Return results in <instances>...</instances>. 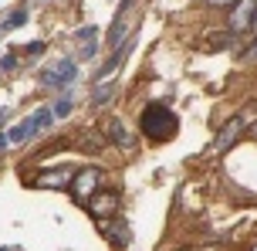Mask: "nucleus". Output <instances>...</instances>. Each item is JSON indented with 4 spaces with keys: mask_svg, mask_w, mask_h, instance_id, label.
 <instances>
[{
    "mask_svg": "<svg viewBox=\"0 0 257 251\" xmlns=\"http://www.w3.org/2000/svg\"><path fill=\"white\" fill-rule=\"evenodd\" d=\"M176 129H180V122L173 116V109H166L163 102H149L142 109V136H149L156 143H166L176 136Z\"/></svg>",
    "mask_w": 257,
    "mask_h": 251,
    "instance_id": "f257e3e1",
    "label": "nucleus"
},
{
    "mask_svg": "<svg viewBox=\"0 0 257 251\" xmlns=\"http://www.w3.org/2000/svg\"><path fill=\"white\" fill-rule=\"evenodd\" d=\"M51 112H48V109H41L38 116H31V119H24L21 122V126H14L11 132H4V136H7V143H24V139H31V136H34V132H41V129H48V126H51Z\"/></svg>",
    "mask_w": 257,
    "mask_h": 251,
    "instance_id": "f03ea898",
    "label": "nucleus"
},
{
    "mask_svg": "<svg viewBox=\"0 0 257 251\" xmlns=\"http://www.w3.org/2000/svg\"><path fill=\"white\" fill-rule=\"evenodd\" d=\"M75 75H78V61L61 58L54 68H44V71H41V81H44L48 89H64L68 81H75Z\"/></svg>",
    "mask_w": 257,
    "mask_h": 251,
    "instance_id": "7ed1b4c3",
    "label": "nucleus"
},
{
    "mask_svg": "<svg viewBox=\"0 0 257 251\" xmlns=\"http://www.w3.org/2000/svg\"><path fill=\"white\" fill-rule=\"evenodd\" d=\"M98 180H102V173H98V170H91V166H88V170H81L75 177V184H71L75 197L81 200V204H85V200H91L95 194H98Z\"/></svg>",
    "mask_w": 257,
    "mask_h": 251,
    "instance_id": "20e7f679",
    "label": "nucleus"
},
{
    "mask_svg": "<svg viewBox=\"0 0 257 251\" xmlns=\"http://www.w3.org/2000/svg\"><path fill=\"white\" fill-rule=\"evenodd\" d=\"M112 211H118V194H95L91 197V214L95 217H112Z\"/></svg>",
    "mask_w": 257,
    "mask_h": 251,
    "instance_id": "39448f33",
    "label": "nucleus"
},
{
    "mask_svg": "<svg viewBox=\"0 0 257 251\" xmlns=\"http://www.w3.org/2000/svg\"><path fill=\"white\" fill-rule=\"evenodd\" d=\"M105 129H108V139H112V143H118L122 149H136V139L128 136V129L122 126V122L108 119V122H105Z\"/></svg>",
    "mask_w": 257,
    "mask_h": 251,
    "instance_id": "423d86ee",
    "label": "nucleus"
},
{
    "mask_svg": "<svg viewBox=\"0 0 257 251\" xmlns=\"http://www.w3.org/2000/svg\"><path fill=\"white\" fill-rule=\"evenodd\" d=\"M240 129H244V119H240V116H233V119L220 129V136H217V143H213V146H217V149H227V146L237 139V132H240Z\"/></svg>",
    "mask_w": 257,
    "mask_h": 251,
    "instance_id": "0eeeda50",
    "label": "nucleus"
},
{
    "mask_svg": "<svg viewBox=\"0 0 257 251\" xmlns=\"http://www.w3.org/2000/svg\"><path fill=\"white\" fill-rule=\"evenodd\" d=\"M247 24H254V0H244L240 11L233 14V31H244Z\"/></svg>",
    "mask_w": 257,
    "mask_h": 251,
    "instance_id": "6e6552de",
    "label": "nucleus"
},
{
    "mask_svg": "<svg viewBox=\"0 0 257 251\" xmlns=\"http://www.w3.org/2000/svg\"><path fill=\"white\" fill-rule=\"evenodd\" d=\"M71 180V173L68 170H58V173H41L38 177V187H64Z\"/></svg>",
    "mask_w": 257,
    "mask_h": 251,
    "instance_id": "1a4fd4ad",
    "label": "nucleus"
},
{
    "mask_svg": "<svg viewBox=\"0 0 257 251\" xmlns=\"http://www.w3.org/2000/svg\"><path fill=\"white\" fill-rule=\"evenodd\" d=\"M125 51H128V44H125V48H118V54H115V58H108V61H105V65H102V71H98V78H108V75H112V71H115V68L118 65H122V58H125Z\"/></svg>",
    "mask_w": 257,
    "mask_h": 251,
    "instance_id": "9d476101",
    "label": "nucleus"
},
{
    "mask_svg": "<svg viewBox=\"0 0 257 251\" xmlns=\"http://www.w3.org/2000/svg\"><path fill=\"white\" fill-rule=\"evenodd\" d=\"M71 109H75V102H71V95H61V99H58V102L51 106V116H58V119H64V116H68Z\"/></svg>",
    "mask_w": 257,
    "mask_h": 251,
    "instance_id": "9b49d317",
    "label": "nucleus"
},
{
    "mask_svg": "<svg viewBox=\"0 0 257 251\" xmlns=\"http://www.w3.org/2000/svg\"><path fill=\"white\" fill-rule=\"evenodd\" d=\"M125 34H128V24H122V21H115V31L108 34V44H112V48H118V44L125 41Z\"/></svg>",
    "mask_w": 257,
    "mask_h": 251,
    "instance_id": "f8f14e48",
    "label": "nucleus"
},
{
    "mask_svg": "<svg viewBox=\"0 0 257 251\" xmlns=\"http://www.w3.org/2000/svg\"><path fill=\"white\" fill-rule=\"evenodd\" d=\"M112 89H115V85H112V81H102V85H98V89H95V95H91V102H95V106H102L105 99H108V95H112Z\"/></svg>",
    "mask_w": 257,
    "mask_h": 251,
    "instance_id": "ddd939ff",
    "label": "nucleus"
},
{
    "mask_svg": "<svg viewBox=\"0 0 257 251\" xmlns=\"http://www.w3.org/2000/svg\"><path fill=\"white\" fill-rule=\"evenodd\" d=\"M75 38L81 41V44H95V38H98V31H95V24H91V27H81V31H78Z\"/></svg>",
    "mask_w": 257,
    "mask_h": 251,
    "instance_id": "4468645a",
    "label": "nucleus"
},
{
    "mask_svg": "<svg viewBox=\"0 0 257 251\" xmlns=\"http://www.w3.org/2000/svg\"><path fill=\"white\" fill-rule=\"evenodd\" d=\"M24 21H27V14H24V11H14L11 17H7V27H21Z\"/></svg>",
    "mask_w": 257,
    "mask_h": 251,
    "instance_id": "2eb2a0df",
    "label": "nucleus"
},
{
    "mask_svg": "<svg viewBox=\"0 0 257 251\" xmlns=\"http://www.w3.org/2000/svg\"><path fill=\"white\" fill-rule=\"evenodd\" d=\"M0 65H4V68H7V71H11V68L17 65V58H14V54H4V58H0Z\"/></svg>",
    "mask_w": 257,
    "mask_h": 251,
    "instance_id": "dca6fc26",
    "label": "nucleus"
},
{
    "mask_svg": "<svg viewBox=\"0 0 257 251\" xmlns=\"http://www.w3.org/2000/svg\"><path fill=\"white\" fill-rule=\"evenodd\" d=\"M206 4H210V7H233L237 0H206Z\"/></svg>",
    "mask_w": 257,
    "mask_h": 251,
    "instance_id": "f3484780",
    "label": "nucleus"
},
{
    "mask_svg": "<svg viewBox=\"0 0 257 251\" xmlns=\"http://www.w3.org/2000/svg\"><path fill=\"white\" fill-rule=\"evenodd\" d=\"M81 58H95V44H85L81 48Z\"/></svg>",
    "mask_w": 257,
    "mask_h": 251,
    "instance_id": "a211bd4d",
    "label": "nucleus"
},
{
    "mask_svg": "<svg viewBox=\"0 0 257 251\" xmlns=\"http://www.w3.org/2000/svg\"><path fill=\"white\" fill-rule=\"evenodd\" d=\"M247 58H254V61H257V41L250 44V48H247Z\"/></svg>",
    "mask_w": 257,
    "mask_h": 251,
    "instance_id": "6ab92c4d",
    "label": "nucleus"
},
{
    "mask_svg": "<svg viewBox=\"0 0 257 251\" xmlns=\"http://www.w3.org/2000/svg\"><path fill=\"white\" fill-rule=\"evenodd\" d=\"M0 149H7V136H0Z\"/></svg>",
    "mask_w": 257,
    "mask_h": 251,
    "instance_id": "aec40b11",
    "label": "nucleus"
},
{
    "mask_svg": "<svg viewBox=\"0 0 257 251\" xmlns=\"http://www.w3.org/2000/svg\"><path fill=\"white\" fill-rule=\"evenodd\" d=\"M250 27H257V14H254V24H250Z\"/></svg>",
    "mask_w": 257,
    "mask_h": 251,
    "instance_id": "412c9836",
    "label": "nucleus"
}]
</instances>
